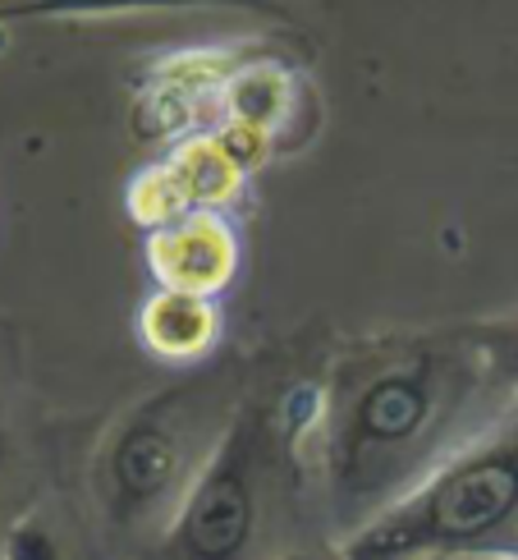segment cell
I'll list each match as a JSON object with an SVG mask.
<instances>
[{
  "mask_svg": "<svg viewBox=\"0 0 518 560\" xmlns=\"http://www.w3.org/2000/svg\"><path fill=\"white\" fill-rule=\"evenodd\" d=\"M509 405L468 322L344 340L317 382V469L340 538L381 520Z\"/></svg>",
  "mask_w": 518,
  "mask_h": 560,
  "instance_id": "cell-1",
  "label": "cell"
},
{
  "mask_svg": "<svg viewBox=\"0 0 518 560\" xmlns=\"http://www.w3.org/2000/svg\"><path fill=\"white\" fill-rule=\"evenodd\" d=\"M244 395L239 363H202L184 382L115 418L92 459V501L106 533L161 542L184 497L221 451Z\"/></svg>",
  "mask_w": 518,
  "mask_h": 560,
  "instance_id": "cell-2",
  "label": "cell"
},
{
  "mask_svg": "<svg viewBox=\"0 0 518 560\" xmlns=\"http://www.w3.org/2000/svg\"><path fill=\"white\" fill-rule=\"evenodd\" d=\"M340 551L349 560H422L436 551L518 556V405L491 418L381 520L349 533Z\"/></svg>",
  "mask_w": 518,
  "mask_h": 560,
  "instance_id": "cell-3",
  "label": "cell"
},
{
  "mask_svg": "<svg viewBox=\"0 0 518 560\" xmlns=\"http://www.w3.org/2000/svg\"><path fill=\"white\" fill-rule=\"evenodd\" d=\"M298 432H313V418L298 423L290 395H244L221 451L161 533L152 560H252L275 520Z\"/></svg>",
  "mask_w": 518,
  "mask_h": 560,
  "instance_id": "cell-4",
  "label": "cell"
},
{
  "mask_svg": "<svg viewBox=\"0 0 518 560\" xmlns=\"http://www.w3.org/2000/svg\"><path fill=\"white\" fill-rule=\"evenodd\" d=\"M244 166L225 152L216 133H188L156 161L152 171H143L129 189V212L138 225H166L188 212H221V207L239 194Z\"/></svg>",
  "mask_w": 518,
  "mask_h": 560,
  "instance_id": "cell-5",
  "label": "cell"
},
{
  "mask_svg": "<svg viewBox=\"0 0 518 560\" xmlns=\"http://www.w3.org/2000/svg\"><path fill=\"white\" fill-rule=\"evenodd\" d=\"M148 267L161 290L216 299L239 267V240L221 212H188L148 230Z\"/></svg>",
  "mask_w": 518,
  "mask_h": 560,
  "instance_id": "cell-6",
  "label": "cell"
},
{
  "mask_svg": "<svg viewBox=\"0 0 518 560\" xmlns=\"http://www.w3.org/2000/svg\"><path fill=\"white\" fill-rule=\"evenodd\" d=\"M221 336L216 303L207 294L184 290H156L143 308H138V340L148 354L166 363H202Z\"/></svg>",
  "mask_w": 518,
  "mask_h": 560,
  "instance_id": "cell-7",
  "label": "cell"
},
{
  "mask_svg": "<svg viewBox=\"0 0 518 560\" xmlns=\"http://www.w3.org/2000/svg\"><path fill=\"white\" fill-rule=\"evenodd\" d=\"M161 10H244L275 23H294L285 0H5L0 28L10 23H79V19H129V14H161Z\"/></svg>",
  "mask_w": 518,
  "mask_h": 560,
  "instance_id": "cell-8",
  "label": "cell"
},
{
  "mask_svg": "<svg viewBox=\"0 0 518 560\" xmlns=\"http://www.w3.org/2000/svg\"><path fill=\"white\" fill-rule=\"evenodd\" d=\"M478 340V354L486 363V382L501 405H518V313L468 322Z\"/></svg>",
  "mask_w": 518,
  "mask_h": 560,
  "instance_id": "cell-9",
  "label": "cell"
},
{
  "mask_svg": "<svg viewBox=\"0 0 518 560\" xmlns=\"http://www.w3.org/2000/svg\"><path fill=\"white\" fill-rule=\"evenodd\" d=\"M5 560H60V542H56V533L46 528V520L28 515V520H19L10 528Z\"/></svg>",
  "mask_w": 518,
  "mask_h": 560,
  "instance_id": "cell-10",
  "label": "cell"
},
{
  "mask_svg": "<svg viewBox=\"0 0 518 560\" xmlns=\"http://www.w3.org/2000/svg\"><path fill=\"white\" fill-rule=\"evenodd\" d=\"M422 560H518V556L514 551H436Z\"/></svg>",
  "mask_w": 518,
  "mask_h": 560,
  "instance_id": "cell-11",
  "label": "cell"
},
{
  "mask_svg": "<svg viewBox=\"0 0 518 560\" xmlns=\"http://www.w3.org/2000/svg\"><path fill=\"white\" fill-rule=\"evenodd\" d=\"M275 560H349L344 551H280Z\"/></svg>",
  "mask_w": 518,
  "mask_h": 560,
  "instance_id": "cell-12",
  "label": "cell"
}]
</instances>
